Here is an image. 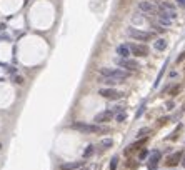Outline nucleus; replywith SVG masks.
Returning a JSON list of instances; mask_svg holds the SVG:
<instances>
[{"mask_svg":"<svg viewBox=\"0 0 185 170\" xmlns=\"http://www.w3.org/2000/svg\"><path fill=\"white\" fill-rule=\"evenodd\" d=\"M73 128V130H79L82 132V134H100V132H103V128L98 125H95V123H84V122H75L70 125Z\"/></svg>","mask_w":185,"mask_h":170,"instance_id":"nucleus-1","label":"nucleus"},{"mask_svg":"<svg viewBox=\"0 0 185 170\" xmlns=\"http://www.w3.org/2000/svg\"><path fill=\"white\" fill-rule=\"evenodd\" d=\"M157 12H159V14H157L159 17L168 18V20H174V18L177 17V10H175V7L172 4H168V2H162Z\"/></svg>","mask_w":185,"mask_h":170,"instance_id":"nucleus-2","label":"nucleus"},{"mask_svg":"<svg viewBox=\"0 0 185 170\" xmlns=\"http://www.w3.org/2000/svg\"><path fill=\"white\" fill-rule=\"evenodd\" d=\"M100 73L103 77L119 80V82H122V80H125L128 77V72H125V70H122V69H102Z\"/></svg>","mask_w":185,"mask_h":170,"instance_id":"nucleus-3","label":"nucleus"},{"mask_svg":"<svg viewBox=\"0 0 185 170\" xmlns=\"http://www.w3.org/2000/svg\"><path fill=\"white\" fill-rule=\"evenodd\" d=\"M127 33H128V37H132V39H135V40H150L152 39V33L150 32H143V30H138V29H135V27L127 29Z\"/></svg>","mask_w":185,"mask_h":170,"instance_id":"nucleus-4","label":"nucleus"},{"mask_svg":"<svg viewBox=\"0 0 185 170\" xmlns=\"http://www.w3.org/2000/svg\"><path fill=\"white\" fill-rule=\"evenodd\" d=\"M98 94L102 95V97L105 98H110V100H117V98H122V92L115 90V88H100L98 90Z\"/></svg>","mask_w":185,"mask_h":170,"instance_id":"nucleus-5","label":"nucleus"},{"mask_svg":"<svg viewBox=\"0 0 185 170\" xmlns=\"http://www.w3.org/2000/svg\"><path fill=\"white\" fill-rule=\"evenodd\" d=\"M138 8H140V12H143V14H147V15H157V10H159L152 2H147V0L140 2V4H138Z\"/></svg>","mask_w":185,"mask_h":170,"instance_id":"nucleus-6","label":"nucleus"},{"mask_svg":"<svg viewBox=\"0 0 185 170\" xmlns=\"http://www.w3.org/2000/svg\"><path fill=\"white\" fill-rule=\"evenodd\" d=\"M128 50L134 55H137V57H145V55H149L147 45H142V44H132L130 47H128Z\"/></svg>","mask_w":185,"mask_h":170,"instance_id":"nucleus-7","label":"nucleus"},{"mask_svg":"<svg viewBox=\"0 0 185 170\" xmlns=\"http://www.w3.org/2000/svg\"><path fill=\"white\" fill-rule=\"evenodd\" d=\"M117 63H119L120 67H123V69H128V70H137L138 67V63L135 60H128L127 57H122V58H119V60H117Z\"/></svg>","mask_w":185,"mask_h":170,"instance_id":"nucleus-8","label":"nucleus"},{"mask_svg":"<svg viewBox=\"0 0 185 170\" xmlns=\"http://www.w3.org/2000/svg\"><path fill=\"white\" fill-rule=\"evenodd\" d=\"M160 152L159 150H153L152 153H150V159H149V170H153L157 165H159V162H160Z\"/></svg>","mask_w":185,"mask_h":170,"instance_id":"nucleus-9","label":"nucleus"},{"mask_svg":"<svg viewBox=\"0 0 185 170\" xmlns=\"http://www.w3.org/2000/svg\"><path fill=\"white\" fill-rule=\"evenodd\" d=\"M113 117V113L110 112V110H103V112H100V113H97V115H95V122L97 123H102V122H109L110 119H112Z\"/></svg>","mask_w":185,"mask_h":170,"instance_id":"nucleus-10","label":"nucleus"},{"mask_svg":"<svg viewBox=\"0 0 185 170\" xmlns=\"http://www.w3.org/2000/svg\"><path fill=\"white\" fill-rule=\"evenodd\" d=\"M84 165V160H79V162H67V163H62L60 170H77Z\"/></svg>","mask_w":185,"mask_h":170,"instance_id":"nucleus-11","label":"nucleus"},{"mask_svg":"<svg viewBox=\"0 0 185 170\" xmlns=\"http://www.w3.org/2000/svg\"><path fill=\"white\" fill-rule=\"evenodd\" d=\"M180 159H182V152H177V153H174V155L168 157L167 163H168L170 167H174V165H177V163L180 162Z\"/></svg>","mask_w":185,"mask_h":170,"instance_id":"nucleus-12","label":"nucleus"},{"mask_svg":"<svg viewBox=\"0 0 185 170\" xmlns=\"http://www.w3.org/2000/svg\"><path fill=\"white\" fill-rule=\"evenodd\" d=\"M117 54H119L120 57H128V55H130V50H128L127 45H119V47H117Z\"/></svg>","mask_w":185,"mask_h":170,"instance_id":"nucleus-13","label":"nucleus"},{"mask_svg":"<svg viewBox=\"0 0 185 170\" xmlns=\"http://www.w3.org/2000/svg\"><path fill=\"white\" fill-rule=\"evenodd\" d=\"M145 142H147V138H142V140H138V142H137V144H132L130 147L127 148V152H125V153H132V152H134V150H137V148H140V145H143V144H145Z\"/></svg>","mask_w":185,"mask_h":170,"instance_id":"nucleus-14","label":"nucleus"},{"mask_svg":"<svg viewBox=\"0 0 185 170\" xmlns=\"http://www.w3.org/2000/svg\"><path fill=\"white\" fill-rule=\"evenodd\" d=\"M155 48L157 50H165V48H167V42H165L163 39H157L155 40Z\"/></svg>","mask_w":185,"mask_h":170,"instance_id":"nucleus-15","label":"nucleus"},{"mask_svg":"<svg viewBox=\"0 0 185 170\" xmlns=\"http://www.w3.org/2000/svg\"><path fill=\"white\" fill-rule=\"evenodd\" d=\"M100 147L103 148V150H105V148H109V147H112V140H110V138H107V140H103L100 144Z\"/></svg>","mask_w":185,"mask_h":170,"instance_id":"nucleus-16","label":"nucleus"},{"mask_svg":"<svg viewBox=\"0 0 185 170\" xmlns=\"http://www.w3.org/2000/svg\"><path fill=\"white\" fill-rule=\"evenodd\" d=\"M159 20H160V23H162V25H167V27H170L172 22H174V20H168V18H162V17H159Z\"/></svg>","mask_w":185,"mask_h":170,"instance_id":"nucleus-17","label":"nucleus"},{"mask_svg":"<svg viewBox=\"0 0 185 170\" xmlns=\"http://www.w3.org/2000/svg\"><path fill=\"white\" fill-rule=\"evenodd\" d=\"M92 153H94V147H92V145H88V147H87V150L84 152V157L87 159V157H90Z\"/></svg>","mask_w":185,"mask_h":170,"instance_id":"nucleus-18","label":"nucleus"},{"mask_svg":"<svg viewBox=\"0 0 185 170\" xmlns=\"http://www.w3.org/2000/svg\"><path fill=\"white\" fill-rule=\"evenodd\" d=\"M117 162H119V159H117V157H113L112 163H110V170H115L117 168Z\"/></svg>","mask_w":185,"mask_h":170,"instance_id":"nucleus-19","label":"nucleus"},{"mask_svg":"<svg viewBox=\"0 0 185 170\" xmlns=\"http://www.w3.org/2000/svg\"><path fill=\"white\" fill-rule=\"evenodd\" d=\"M147 155H149V152H147V150H142V152H140V157H138V159L143 160V159H147Z\"/></svg>","mask_w":185,"mask_h":170,"instance_id":"nucleus-20","label":"nucleus"},{"mask_svg":"<svg viewBox=\"0 0 185 170\" xmlns=\"http://www.w3.org/2000/svg\"><path fill=\"white\" fill-rule=\"evenodd\" d=\"M178 90H180V87L177 85V87H174V88L170 90V95H177V94H178Z\"/></svg>","mask_w":185,"mask_h":170,"instance_id":"nucleus-21","label":"nucleus"},{"mask_svg":"<svg viewBox=\"0 0 185 170\" xmlns=\"http://www.w3.org/2000/svg\"><path fill=\"white\" fill-rule=\"evenodd\" d=\"M147 132H149V128H142V130L138 132V137H142V135H145Z\"/></svg>","mask_w":185,"mask_h":170,"instance_id":"nucleus-22","label":"nucleus"},{"mask_svg":"<svg viewBox=\"0 0 185 170\" xmlns=\"http://www.w3.org/2000/svg\"><path fill=\"white\" fill-rule=\"evenodd\" d=\"M117 120H119V122H123V120H125V113H120V115L117 117Z\"/></svg>","mask_w":185,"mask_h":170,"instance_id":"nucleus-23","label":"nucleus"},{"mask_svg":"<svg viewBox=\"0 0 185 170\" xmlns=\"http://www.w3.org/2000/svg\"><path fill=\"white\" fill-rule=\"evenodd\" d=\"M177 4L182 5V7H185V0H177Z\"/></svg>","mask_w":185,"mask_h":170,"instance_id":"nucleus-24","label":"nucleus"},{"mask_svg":"<svg viewBox=\"0 0 185 170\" xmlns=\"http://www.w3.org/2000/svg\"><path fill=\"white\" fill-rule=\"evenodd\" d=\"M183 58H185V52H183V54H182V55H180V58H178V60H177V62H182V60H183Z\"/></svg>","mask_w":185,"mask_h":170,"instance_id":"nucleus-25","label":"nucleus"},{"mask_svg":"<svg viewBox=\"0 0 185 170\" xmlns=\"http://www.w3.org/2000/svg\"><path fill=\"white\" fill-rule=\"evenodd\" d=\"M77 170H87V168H82V167H80V168H77Z\"/></svg>","mask_w":185,"mask_h":170,"instance_id":"nucleus-26","label":"nucleus"},{"mask_svg":"<svg viewBox=\"0 0 185 170\" xmlns=\"http://www.w3.org/2000/svg\"><path fill=\"white\" fill-rule=\"evenodd\" d=\"M182 165H183V167H185V159H183V162H182Z\"/></svg>","mask_w":185,"mask_h":170,"instance_id":"nucleus-27","label":"nucleus"},{"mask_svg":"<svg viewBox=\"0 0 185 170\" xmlns=\"http://www.w3.org/2000/svg\"><path fill=\"white\" fill-rule=\"evenodd\" d=\"M183 110H185V107H183Z\"/></svg>","mask_w":185,"mask_h":170,"instance_id":"nucleus-28","label":"nucleus"}]
</instances>
